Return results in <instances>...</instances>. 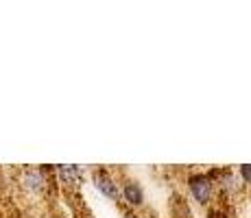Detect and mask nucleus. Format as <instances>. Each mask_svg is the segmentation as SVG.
<instances>
[{
	"instance_id": "obj_1",
	"label": "nucleus",
	"mask_w": 251,
	"mask_h": 218,
	"mask_svg": "<svg viewBox=\"0 0 251 218\" xmlns=\"http://www.w3.org/2000/svg\"><path fill=\"white\" fill-rule=\"evenodd\" d=\"M190 190L197 201H201V203H205L207 198H210V183H207V179L201 177V174L190 179Z\"/></svg>"
},
{
	"instance_id": "obj_3",
	"label": "nucleus",
	"mask_w": 251,
	"mask_h": 218,
	"mask_svg": "<svg viewBox=\"0 0 251 218\" xmlns=\"http://www.w3.org/2000/svg\"><path fill=\"white\" fill-rule=\"evenodd\" d=\"M125 198H127V203H131V205H140V203L144 201L142 188H140L138 183H127V186H125Z\"/></svg>"
},
{
	"instance_id": "obj_4",
	"label": "nucleus",
	"mask_w": 251,
	"mask_h": 218,
	"mask_svg": "<svg viewBox=\"0 0 251 218\" xmlns=\"http://www.w3.org/2000/svg\"><path fill=\"white\" fill-rule=\"evenodd\" d=\"M24 181H26V186L31 188V190H37V188L42 186V174L40 172H28L26 177H24Z\"/></svg>"
},
{
	"instance_id": "obj_2",
	"label": "nucleus",
	"mask_w": 251,
	"mask_h": 218,
	"mask_svg": "<svg viewBox=\"0 0 251 218\" xmlns=\"http://www.w3.org/2000/svg\"><path fill=\"white\" fill-rule=\"evenodd\" d=\"M96 188L109 198H118V194H120L118 188H116V183L107 177V174H96Z\"/></svg>"
},
{
	"instance_id": "obj_5",
	"label": "nucleus",
	"mask_w": 251,
	"mask_h": 218,
	"mask_svg": "<svg viewBox=\"0 0 251 218\" xmlns=\"http://www.w3.org/2000/svg\"><path fill=\"white\" fill-rule=\"evenodd\" d=\"M240 174L245 177V181L251 183V164H245V166H240Z\"/></svg>"
}]
</instances>
